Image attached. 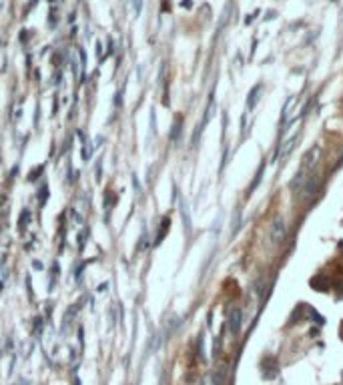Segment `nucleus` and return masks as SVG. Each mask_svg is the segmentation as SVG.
Segmentation results:
<instances>
[{
	"label": "nucleus",
	"instance_id": "f257e3e1",
	"mask_svg": "<svg viewBox=\"0 0 343 385\" xmlns=\"http://www.w3.org/2000/svg\"><path fill=\"white\" fill-rule=\"evenodd\" d=\"M317 189H319V177L311 173V175L307 177V181H305V185L301 187V191H299V197L307 201V199H311V197H313V195L317 192Z\"/></svg>",
	"mask_w": 343,
	"mask_h": 385
},
{
	"label": "nucleus",
	"instance_id": "f03ea898",
	"mask_svg": "<svg viewBox=\"0 0 343 385\" xmlns=\"http://www.w3.org/2000/svg\"><path fill=\"white\" fill-rule=\"evenodd\" d=\"M285 233H287V229H285V221L283 219H275L273 223H271V243H281L283 239H285Z\"/></svg>",
	"mask_w": 343,
	"mask_h": 385
},
{
	"label": "nucleus",
	"instance_id": "7ed1b4c3",
	"mask_svg": "<svg viewBox=\"0 0 343 385\" xmlns=\"http://www.w3.org/2000/svg\"><path fill=\"white\" fill-rule=\"evenodd\" d=\"M229 331H231L233 335H237V333L241 331V311H239V309H233V311L229 313Z\"/></svg>",
	"mask_w": 343,
	"mask_h": 385
},
{
	"label": "nucleus",
	"instance_id": "20e7f679",
	"mask_svg": "<svg viewBox=\"0 0 343 385\" xmlns=\"http://www.w3.org/2000/svg\"><path fill=\"white\" fill-rule=\"evenodd\" d=\"M317 155H319V147H313V149H309L307 151V155L303 157V161H301V169L299 171H307L313 163H315V159H317Z\"/></svg>",
	"mask_w": 343,
	"mask_h": 385
},
{
	"label": "nucleus",
	"instance_id": "39448f33",
	"mask_svg": "<svg viewBox=\"0 0 343 385\" xmlns=\"http://www.w3.org/2000/svg\"><path fill=\"white\" fill-rule=\"evenodd\" d=\"M263 375H265L267 379H273V377L277 375V361H275L273 357H267V359L263 361Z\"/></svg>",
	"mask_w": 343,
	"mask_h": 385
},
{
	"label": "nucleus",
	"instance_id": "423d86ee",
	"mask_svg": "<svg viewBox=\"0 0 343 385\" xmlns=\"http://www.w3.org/2000/svg\"><path fill=\"white\" fill-rule=\"evenodd\" d=\"M295 143H297V137L289 139V141L283 145V151H279V153H277V157H279V159H285V157L291 153V149H293V145H295Z\"/></svg>",
	"mask_w": 343,
	"mask_h": 385
},
{
	"label": "nucleus",
	"instance_id": "0eeeda50",
	"mask_svg": "<svg viewBox=\"0 0 343 385\" xmlns=\"http://www.w3.org/2000/svg\"><path fill=\"white\" fill-rule=\"evenodd\" d=\"M259 90H261V84H257V86H255V88L251 90V99H249V109H253V107L257 105V101H259V97H257V94H259Z\"/></svg>",
	"mask_w": 343,
	"mask_h": 385
},
{
	"label": "nucleus",
	"instance_id": "6e6552de",
	"mask_svg": "<svg viewBox=\"0 0 343 385\" xmlns=\"http://www.w3.org/2000/svg\"><path fill=\"white\" fill-rule=\"evenodd\" d=\"M179 133H181V121H177V123H175V127H173V135H171L173 141L179 137Z\"/></svg>",
	"mask_w": 343,
	"mask_h": 385
},
{
	"label": "nucleus",
	"instance_id": "1a4fd4ad",
	"mask_svg": "<svg viewBox=\"0 0 343 385\" xmlns=\"http://www.w3.org/2000/svg\"><path fill=\"white\" fill-rule=\"evenodd\" d=\"M135 12H137V14L141 12V0H135Z\"/></svg>",
	"mask_w": 343,
	"mask_h": 385
},
{
	"label": "nucleus",
	"instance_id": "9d476101",
	"mask_svg": "<svg viewBox=\"0 0 343 385\" xmlns=\"http://www.w3.org/2000/svg\"><path fill=\"white\" fill-rule=\"evenodd\" d=\"M339 167H343V157L339 159V163H337V169H339Z\"/></svg>",
	"mask_w": 343,
	"mask_h": 385
}]
</instances>
